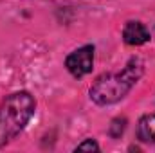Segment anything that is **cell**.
<instances>
[{
	"label": "cell",
	"mask_w": 155,
	"mask_h": 153,
	"mask_svg": "<svg viewBox=\"0 0 155 153\" xmlns=\"http://www.w3.org/2000/svg\"><path fill=\"white\" fill-rule=\"evenodd\" d=\"M123 40L128 45H143L150 40V31L141 22H128L123 29Z\"/></svg>",
	"instance_id": "277c9868"
},
{
	"label": "cell",
	"mask_w": 155,
	"mask_h": 153,
	"mask_svg": "<svg viewBox=\"0 0 155 153\" xmlns=\"http://www.w3.org/2000/svg\"><path fill=\"white\" fill-rule=\"evenodd\" d=\"M76 150H78V151H83V150H88V151H97V150H99V146H97V142H96V141H92V139H87L85 142L78 144Z\"/></svg>",
	"instance_id": "52a82bcc"
},
{
	"label": "cell",
	"mask_w": 155,
	"mask_h": 153,
	"mask_svg": "<svg viewBox=\"0 0 155 153\" xmlns=\"http://www.w3.org/2000/svg\"><path fill=\"white\" fill-rule=\"evenodd\" d=\"M124 128H126V119L123 117V119H114L112 121V124H110V135L117 139V137H121V133L124 132Z\"/></svg>",
	"instance_id": "8992f818"
},
{
	"label": "cell",
	"mask_w": 155,
	"mask_h": 153,
	"mask_svg": "<svg viewBox=\"0 0 155 153\" xmlns=\"http://www.w3.org/2000/svg\"><path fill=\"white\" fill-rule=\"evenodd\" d=\"M137 135L143 142H155V114L144 115L139 119Z\"/></svg>",
	"instance_id": "5b68a950"
},
{
	"label": "cell",
	"mask_w": 155,
	"mask_h": 153,
	"mask_svg": "<svg viewBox=\"0 0 155 153\" xmlns=\"http://www.w3.org/2000/svg\"><path fill=\"white\" fill-rule=\"evenodd\" d=\"M143 70H144L143 61L139 58H132L121 72L97 77L96 83L90 86V99L101 106L121 101L139 81V77L143 76Z\"/></svg>",
	"instance_id": "6da1fadb"
},
{
	"label": "cell",
	"mask_w": 155,
	"mask_h": 153,
	"mask_svg": "<svg viewBox=\"0 0 155 153\" xmlns=\"http://www.w3.org/2000/svg\"><path fill=\"white\" fill-rule=\"evenodd\" d=\"M36 103L29 92H15L0 105V146L13 141L29 122Z\"/></svg>",
	"instance_id": "7a4b0ae2"
},
{
	"label": "cell",
	"mask_w": 155,
	"mask_h": 153,
	"mask_svg": "<svg viewBox=\"0 0 155 153\" xmlns=\"http://www.w3.org/2000/svg\"><path fill=\"white\" fill-rule=\"evenodd\" d=\"M92 65H94V47L92 45H83L76 50H72L65 60L67 70L74 77H83L85 74L92 72Z\"/></svg>",
	"instance_id": "3957f363"
}]
</instances>
